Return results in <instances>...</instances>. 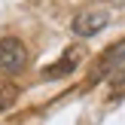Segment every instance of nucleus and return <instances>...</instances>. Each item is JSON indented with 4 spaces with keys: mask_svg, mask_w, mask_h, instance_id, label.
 Masks as SVG:
<instances>
[{
    "mask_svg": "<svg viewBox=\"0 0 125 125\" xmlns=\"http://www.w3.org/2000/svg\"><path fill=\"white\" fill-rule=\"evenodd\" d=\"M107 24H110V12H104V9H85V12H79V15L70 21V28H73L76 37H95V34H101Z\"/></svg>",
    "mask_w": 125,
    "mask_h": 125,
    "instance_id": "f03ea898",
    "label": "nucleus"
},
{
    "mask_svg": "<svg viewBox=\"0 0 125 125\" xmlns=\"http://www.w3.org/2000/svg\"><path fill=\"white\" fill-rule=\"evenodd\" d=\"M113 92H125V70L116 73V79H113Z\"/></svg>",
    "mask_w": 125,
    "mask_h": 125,
    "instance_id": "423d86ee",
    "label": "nucleus"
},
{
    "mask_svg": "<svg viewBox=\"0 0 125 125\" xmlns=\"http://www.w3.org/2000/svg\"><path fill=\"white\" fill-rule=\"evenodd\" d=\"M15 98H18V85L15 83H0V113L9 110L15 104Z\"/></svg>",
    "mask_w": 125,
    "mask_h": 125,
    "instance_id": "39448f33",
    "label": "nucleus"
},
{
    "mask_svg": "<svg viewBox=\"0 0 125 125\" xmlns=\"http://www.w3.org/2000/svg\"><path fill=\"white\" fill-rule=\"evenodd\" d=\"M125 61V40H119V43H113L110 49H104L101 52V58H98V67H95V73H92V83L95 79H101V76H107L113 67H119Z\"/></svg>",
    "mask_w": 125,
    "mask_h": 125,
    "instance_id": "20e7f679",
    "label": "nucleus"
},
{
    "mask_svg": "<svg viewBox=\"0 0 125 125\" xmlns=\"http://www.w3.org/2000/svg\"><path fill=\"white\" fill-rule=\"evenodd\" d=\"M79 61H83V49H67V52L61 55L55 64L43 67V76H46V79H61V76H67V73L76 70Z\"/></svg>",
    "mask_w": 125,
    "mask_h": 125,
    "instance_id": "7ed1b4c3",
    "label": "nucleus"
},
{
    "mask_svg": "<svg viewBox=\"0 0 125 125\" xmlns=\"http://www.w3.org/2000/svg\"><path fill=\"white\" fill-rule=\"evenodd\" d=\"M28 67V49L18 37H3L0 40V73L15 76Z\"/></svg>",
    "mask_w": 125,
    "mask_h": 125,
    "instance_id": "f257e3e1",
    "label": "nucleus"
}]
</instances>
